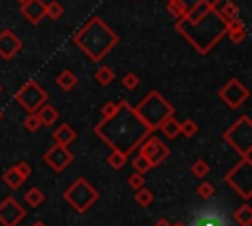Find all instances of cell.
Returning <instances> with one entry per match:
<instances>
[{
    "mask_svg": "<svg viewBox=\"0 0 252 226\" xmlns=\"http://www.w3.org/2000/svg\"><path fill=\"white\" fill-rule=\"evenodd\" d=\"M224 35H228V39H230L234 45H240V43L246 39V35H248L244 22H242L240 18L228 22V24H226V33H224Z\"/></svg>",
    "mask_w": 252,
    "mask_h": 226,
    "instance_id": "obj_17",
    "label": "cell"
},
{
    "mask_svg": "<svg viewBox=\"0 0 252 226\" xmlns=\"http://www.w3.org/2000/svg\"><path fill=\"white\" fill-rule=\"evenodd\" d=\"M165 10H167L175 20H179V18H183V16L187 14V8L183 6L181 0H167V2H165Z\"/></svg>",
    "mask_w": 252,
    "mask_h": 226,
    "instance_id": "obj_28",
    "label": "cell"
},
{
    "mask_svg": "<svg viewBox=\"0 0 252 226\" xmlns=\"http://www.w3.org/2000/svg\"><path fill=\"white\" fill-rule=\"evenodd\" d=\"M224 181L244 200H250V197H252V159L250 157H242L240 163H236L224 175Z\"/></svg>",
    "mask_w": 252,
    "mask_h": 226,
    "instance_id": "obj_7",
    "label": "cell"
},
{
    "mask_svg": "<svg viewBox=\"0 0 252 226\" xmlns=\"http://www.w3.org/2000/svg\"><path fill=\"white\" fill-rule=\"evenodd\" d=\"M22 39L12 31V29H4L0 31V59L4 61H12L20 51H22Z\"/></svg>",
    "mask_w": 252,
    "mask_h": 226,
    "instance_id": "obj_14",
    "label": "cell"
},
{
    "mask_svg": "<svg viewBox=\"0 0 252 226\" xmlns=\"http://www.w3.org/2000/svg\"><path fill=\"white\" fill-rule=\"evenodd\" d=\"M24 218H26V208L14 197H6L0 202V224L2 226H18Z\"/></svg>",
    "mask_w": 252,
    "mask_h": 226,
    "instance_id": "obj_13",
    "label": "cell"
},
{
    "mask_svg": "<svg viewBox=\"0 0 252 226\" xmlns=\"http://www.w3.org/2000/svg\"><path fill=\"white\" fill-rule=\"evenodd\" d=\"M114 71L110 69V67H106V65H102V67H98L96 71H94V81L100 85V86H108V85H112L114 83Z\"/></svg>",
    "mask_w": 252,
    "mask_h": 226,
    "instance_id": "obj_23",
    "label": "cell"
},
{
    "mask_svg": "<svg viewBox=\"0 0 252 226\" xmlns=\"http://www.w3.org/2000/svg\"><path fill=\"white\" fill-rule=\"evenodd\" d=\"M2 116H4V112H2V110H0V120H2Z\"/></svg>",
    "mask_w": 252,
    "mask_h": 226,
    "instance_id": "obj_43",
    "label": "cell"
},
{
    "mask_svg": "<svg viewBox=\"0 0 252 226\" xmlns=\"http://www.w3.org/2000/svg\"><path fill=\"white\" fill-rule=\"evenodd\" d=\"M55 85L61 88V90H73L75 86H77V77H75V73L71 71V69H63L57 77H55Z\"/></svg>",
    "mask_w": 252,
    "mask_h": 226,
    "instance_id": "obj_20",
    "label": "cell"
},
{
    "mask_svg": "<svg viewBox=\"0 0 252 226\" xmlns=\"http://www.w3.org/2000/svg\"><path fill=\"white\" fill-rule=\"evenodd\" d=\"M167 140H175V138H179L181 134H179V122L175 120V116H167L161 124H159V128H158Z\"/></svg>",
    "mask_w": 252,
    "mask_h": 226,
    "instance_id": "obj_21",
    "label": "cell"
},
{
    "mask_svg": "<svg viewBox=\"0 0 252 226\" xmlns=\"http://www.w3.org/2000/svg\"><path fill=\"white\" fill-rule=\"evenodd\" d=\"M140 155H144L148 161H150V165L152 167H158L159 163H163L165 159H167V155H169V149H167V145L161 141V140H158V138H152V136H148L140 145Z\"/></svg>",
    "mask_w": 252,
    "mask_h": 226,
    "instance_id": "obj_11",
    "label": "cell"
},
{
    "mask_svg": "<svg viewBox=\"0 0 252 226\" xmlns=\"http://www.w3.org/2000/svg\"><path fill=\"white\" fill-rule=\"evenodd\" d=\"M35 114H37V118H39L41 126H51V124H55V122H57V118H59L57 108H55L53 104H49V102H45L43 106H39Z\"/></svg>",
    "mask_w": 252,
    "mask_h": 226,
    "instance_id": "obj_19",
    "label": "cell"
},
{
    "mask_svg": "<svg viewBox=\"0 0 252 226\" xmlns=\"http://www.w3.org/2000/svg\"><path fill=\"white\" fill-rule=\"evenodd\" d=\"M14 100L28 112V114H33L37 112L39 106H43L45 102H49V94L47 90L37 83V81H26L20 90L14 94Z\"/></svg>",
    "mask_w": 252,
    "mask_h": 226,
    "instance_id": "obj_8",
    "label": "cell"
},
{
    "mask_svg": "<svg viewBox=\"0 0 252 226\" xmlns=\"http://www.w3.org/2000/svg\"><path fill=\"white\" fill-rule=\"evenodd\" d=\"M43 161H45L55 173H61V171H65V169L73 163V153L69 151V147L59 145V143H53V145L43 153Z\"/></svg>",
    "mask_w": 252,
    "mask_h": 226,
    "instance_id": "obj_12",
    "label": "cell"
},
{
    "mask_svg": "<svg viewBox=\"0 0 252 226\" xmlns=\"http://www.w3.org/2000/svg\"><path fill=\"white\" fill-rule=\"evenodd\" d=\"M126 161H128V155L126 153H122V151H118V149H110V153H108V157H106V163L112 167V169H122L124 165H126Z\"/></svg>",
    "mask_w": 252,
    "mask_h": 226,
    "instance_id": "obj_25",
    "label": "cell"
},
{
    "mask_svg": "<svg viewBox=\"0 0 252 226\" xmlns=\"http://www.w3.org/2000/svg\"><path fill=\"white\" fill-rule=\"evenodd\" d=\"M134 112L140 116V120H142L152 132H156V130L159 128V124H161L167 116H175L173 106H171L158 90H150V92L134 106Z\"/></svg>",
    "mask_w": 252,
    "mask_h": 226,
    "instance_id": "obj_4",
    "label": "cell"
},
{
    "mask_svg": "<svg viewBox=\"0 0 252 226\" xmlns=\"http://www.w3.org/2000/svg\"><path fill=\"white\" fill-rule=\"evenodd\" d=\"M94 134L106 145H110V149L130 155L152 134V130L140 120L134 106H130L126 100H116V110L108 118L94 124Z\"/></svg>",
    "mask_w": 252,
    "mask_h": 226,
    "instance_id": "obj_1",
    "label": "cell"
},
{
    "mask_svg": "<svg viewBox=\"0 0 252 226\" xmlns=\"http://www.w3.org/2000/svg\"><path fill=\"white\" fill-rule=\"evenodd\" d=\"M173 226H187V224H183V222H175Z\"/></svg>",
    "mask_w": 252,
    "mask_h": 226,
    "instance_id": "obj_41",
    "label": "cell"
},
{
    "mask_svg": "<svg viewBox=\"0 0 252 226\" xmlns=\"http://www.w3.org/2000/svg\"><path fill=\"white\" fill-rule=\"evenodd\" d=\"M181 2H183V6H185V8L189 10L191 6H195V4H199V2H209L211 6H219V2H220V0H181Z\"/></svg>",
    "mask_w": 252,
    "mask_h": 226,
    "instance_id": "obj_38",
    "label": "cell"
},
{
    "mask_svg": "<svg viewBox=\"0 0 252 226\" xmlns=\"http://www.w3.org/2000/svg\"><path fill=\"white\" fill-rule=\"evenodd\" d=\"M118 33L98 16L89 18V22L73 35V43L91 59L102 61V57L118 45Z\"/></svg>",
    "mask_w": 252,
    "mask_h": 226,
    "instance_id": "obj_3",
    "label": "cell"
},
{
    "mask_svg": "<svg viewBox=\"0 0 252 226\" xmlns=\"http://www.w3.org/2000/svg\"><path fill=\"white\" fill-rule=\"evenodd\" d=\"M199 132V124L195 122V120H191V118H187V120H183V122H179V134L183 136V138H193L195 134Z\"/></svg>",
    "mask_w": 252,
    "mask_h": 226,
    "instance_id": "obj_27",
    "label": "cell"
},
{
    "mask_svg": "<svg viewBox=\"0 0 252 226\" xmlns=\"http://www.w3.org/2000/svg\"><path fill=\"white\" fill-rule=\"evenodd\" d=\"M24 200H26L32 208H35V206H39V204L43 202V191H41V189H37V187H32V189H28V191H26Z\"/></svg>",
    "mask_w": 252,
    "mask_h": 226,
    "instance_id": "obj_26",
    "label": "cell"
},
{
    "mask_svg": "<svg viewBox=\"0 0 252 226\" xmlns=\"http://www.w3.org/2000/svg\"><path fill=\"white\" fill-rule=\"evenodd\" d=\"M222 140L240 157H250V153H252V120H250V116L244 114L236 122H232L230 128L224 130Z\"/></svg>",
    "mask_w": 252,
    "mask_h": 226,
    "instance_id": "obj_5",
    "label": "cell"
},
{
    "mask_svg": "<svg viewBox=\"0 0 252 226\" xmlns=\"http://www.w3.org/2000/svg\"><path fill=\"white\" fill-rule=\"evenodd\" d=\"M63 198H65V202L73 208V210H77V212H87L98 198H100V195H98V191L85 179V177H79V179H75L71 185H69V189L63 193Z\"/></svg>",
    "mask_w": 252,
    "mask_h": 226,
    "instance_id": "obj_6",
    "label": "cell"
},
{
    "mask_svg": "<svg viewBox=\"0 0 252 226\" xmlns=\"http://www.w3.org/2000/svg\"><path fill=\"white\" fill-rule=\"evenodd\" d=\"M238 6H236V2H232V0H226V2H222V6L219 8V14L222 16V20L228 24V22H232V20H236L238 18Z\"/></svg>",
    "mask_w": 252,
    "mask_h": 226,
    "instance_id": "obj_24",
    "label": "cell"
},
{
    "mask_svg": "<svg viewBox=\"0 0 252 226\" xmlns=\"http://www.w3.org/2000/svg\"><path fill=\"white\" fill-rule=\"evenodd\" d=\"M154 226H171V224H169V222H167L165 218H159V220H158V222H156Z\"/></svg>",
    "mask_w": 252,
    "mask_h": 226,
    "instance_id": "obj_39",
    "label": "cell"
},
{
    "mask_svg": "<svg viewBox=\"0 0 252 226\" xmlns=\"http://www.w3.org/2000/svg\"><path fill=\"white\" fill-rule=\"evenodd\" d=\"M16 2H18V4H20V6H22V4H26V2H28V0H16Z\"/></svg>",
    "mask_w": 252,
    "mask_h": 226,
    "instance_id": "obj_42",
    "label": "cell"
},
{
    "mask_svg": "<svg viewBox=\"0 0 252 226\" xmlns=\"http://www.w3.org/2000/svg\"><path fill=\"white\" fill-rule=\"evenodd\" d=\"M232 220H236L240 226H252V208L248 202H244L242 206H238L232 212Z\"/></svg>",
    "mask_w": 252,
    "mask_h": 226,
    "instance_id": "obj_22",
    "label": "cell"
},
{
    "mask_svg": "<svg viewBox=\"0 0 252 226\" xmlns=\"http://www.w3.org/2000/svg\"><path fill=\"white\" fill-rule=\"evenodd\" d=\"M24 128H26L28 132H37V130L41 128V122H39V118H37L35 112H33V114H28V116L24 118Z\"/></svg>",
    "mask_w": 252,
    "mask_h": 226,
    "instance_id": "obj_35",
    "label": "cell"
},
{
    "mask_svg": "<svg viewBox=\"0 0 252 226\" xmlns=\"http://www.w3.org/2000/svg\"><path fill=\"white\" fill-rule=\"evenodd\" d=\"M175 29L195 47L197 53L207 55L226 33V22L219 14L217 6L199 2L187 10V14L175 20Z\"/></svg>",
    "mask_w": 252,
    "mask_h": 226,
    "instance_id": "obj_2",
    "label": "cell"
},
{
    "mask_svg": "<svg viewBox=\"0 0 252 226\" xmlns=\"http://www.w3.org/2000/svg\"><path fill=\"white\" fill-rule=\"evenodd\" d=\"M209 171H211V167H209V163L205 161V159H195L193 161V165H191V173L195 175V177H199V179H205L207 175H209Z\"/></svg>",
    "mask_w": 252,
    "mask_h": 226,
    "instance_id": "obj_29",
    "label": "cell"
},
{
    "mask_svg": "<svg viewBox=\"0 0 252 226\" xmlns=\"http://www.w3.org/2000/svg\"><path fill=\"white\" fill-rule=\"evenodd\" d=\"M114 110H116V102H106V104L100 108V120H102V118H108Z\"/></svg>",
    "mask_w": 252,
    "mask_h": 226,
    "instance_id": "obj_37",
    "label": "cell"
},
{
    "mask_svg": "<svg viewBox=\"0 0 252 226\" xmlns=\"http://www.w3.org/2000/svg\"><path fill=\"white\" fill-rule=\"evenodd\" d=\"M134 198H136V202H138L140 206H144V208H146V206H150V204L154 202V193H152L150 189L142 187V189H138V191H136V197H134Z\"/></svg>",
    "mask_w": 252,
    "mask_h": 226,
    "instance_id": "obj_30",
    "label": "cell"
},
{
    "mask_svg": "<svg viewBox=\"0 0 252 226\" xmlns=\"http://www.w3.org/2000/svg\"><path fill=\"white\" fill-rule=\"evenodd\" d=\"M30 175H32V167H30L26 161H18L16 165H12L10 169L4 171L2 179H4V183H6L10 189H18V187H22V183H24Z\"/></svg>",
    "mask_w": 252,
    "mask_h": 226,
    "instance_id": "obj_15",
    "label": "cell"
},
{
    "mask_svg": "<svg viewBox=\"0 0 252 226\" xmlns=\"http://www.w3.org/2000/svg\"><path fill=\"white\" fill-rule=\"evenodd\" d=\"M20 14L33 26H37L45 18V2L43 0H28L20 6Z\"/></svg>",
    "mask_w": 252,
    "mask_h": 226,
    "instance_id": "obj_16",
    "label": "cell"
},
{
    "mask_svg": "<svg viewBox=\"0 0 252 226\" xmlns=\"http://www.w3.org/2000/svg\"><path fill=\"white\" fill-rule=\"evenodd\" d=\"M120 83H122V86H124V88L134 90V88L140 85V77H138L136 73H132V71H130V73H126V75L122 77V81H120Z\"/></svg>",
    "mask_w": 252,
    "mask_h": 226,
    "instance_id": "obj_34",
    "label": "cell"
},
{
    "mask_svg": "<svg viewBox=\"0 0 252 226\" xmlns=\"http://www.w3.org/2000/svg\"><path fill=\"white\" fill-rule=\"evenodd\" d=\"M45 16L51 18V20H59V18L63 16V6H61L57 0L45 4Z\"/></svg>",
    "mask_w": 252,
    "mask_h": 226,
    "instance_id": "obj_32",
    "label": "cell"
},
{
    "mask_svg": "<svg viewBox=\"0 0 252 226\" xmlns=\"http://www.w3.org/2000/svg\"><path fill=\"white\" fill-rule=\"evenodd\" d=\"M32 226H45V224H43V222H41V220H37V222H33V224H32Z\"/></svg>",
    "mask_w": 252,
    "mask_h": 226,
    "instance_id": "obj_40",
    "label": "cell"
},
{
    "mask_svg": "<svg viewBox=\"0 0 252 226\" xmlns=\"http://www.w3.org/2000/svg\"><path fill=\"white\" fill-rule=\"evenodd\" d=\"M128 187H132L134 191H138V189H142V187H146V179H144V175L142 173H138V171H134L130 177H128Z\"/></svg>",
    "mask_w": 252,
    "mask_h": 226,
    "instance_id": "obj_36",
    "label": "cell"
},
{
    "mask_svg": "<svg viewBox=\"0 0 252 226\" xmlns=\"http://www.w3.org/2000/svg\"><path fill=\"white\" fill-rule=\"evenodd\" d=\"M248 96H250V90H248L238 79H230V81H226V85H222V86L219 88V98H220L228 108H232V110L240 108L242 102L248 100Z\"/></svg>",
    "mask_w": 252,
    "mask_h": 226,
    "instance_id": "obj_9",
    "label": "cell"
},
{
    "mask_svg": "<svg viewBox=\"0 0 252 226\" xmlns=\"http://www.w3.org/2000/svg\"><path fill=\"white\" fill-rule=\"evenodd\" d=\"M197 197L203 198V200H211L215 197V185L213 183H207V181L199 183L197 185Z\"/></svg>",
    "mask_w": 252,
    "mask_h": 226,
    "instance_id": "obj_31",
    "label": "cell"
},
{
    "mask_svg": "<svg viewBox=\"0 0 252 226\" xmlns=\"http://www.w3.org/2000/svg\"><path fill=\"white\" fill-rule=\"evenodd\" d=\"M0 92H2V86H0Z\"/></svg>",
    "mask_w": 252,
    "mask_h": 226,
    "instance_id": "obj_44",
    "label": "cell"
},
{
    "mask_svg": "<svg viewBox=\"0 0 252 226\" xmlns=\"http://www.w3.org/2000/svg\"><path fill=\"white\" fill-rule=\"evenodd\" d=\"M132 167H134V171H138V173H142V175H146V173L152 169L150 161H148L144 155H140V153L134 157V161H132Z\"/></svg>",
    "mask_w": 252,
    "mask_h": 226,
    "instance_id": "obj_33",
    "label": "cell"
},
{
    "mask_svg": "<svg viewBox=\"0 0 252 226\" xmlns=\"http://www.w3.org/2000/svg\"><path fill=\"white\" fill-rule=\"evenodd\" d=\"M189 226H230V218L220 206H205L193 216Z\"/></svg>",
    "mask_w": 252,
    "mask_h": 226,
    "instance_id": "obj_10",
    "label": "cell"
},
{
    "mask_svg": "<svg viewBox=\"0 0 252 226\" xmlns=\"http://www.w3.org/2000/svg\"><path fill=\"white\" fill-rule=\"evenodd\" d=\"M53 140H55V143H59V145H65V147H69V143H73L75 140H77V132L69 126V124H59L55 130H53Z\"/></svg>",
    "mask_w": 252,
    "mask_h": 226,
    "instance_id": "obj_18",
    "label": "cell"
}]
</instances>
